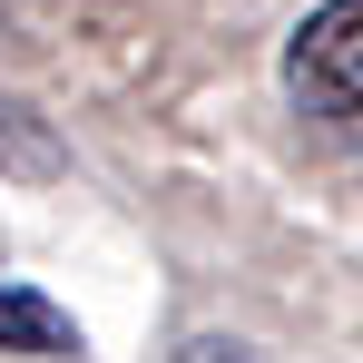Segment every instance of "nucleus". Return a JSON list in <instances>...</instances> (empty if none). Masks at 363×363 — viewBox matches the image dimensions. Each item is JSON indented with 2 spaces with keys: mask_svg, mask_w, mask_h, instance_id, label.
I'll list each match as a JSON object with an SVG mask.
<instances>
[{
  "mask_svg": "<svg viewBox=\"0 0 363 363\" xmlns=\"http://www.w3.org/2000/svg\"><path fill=\"white\" fill-rule=\"evenodd\" d=\"M285 89L314 128H344L363 138V0H324L285 40Z\"/></svg>",
  "mask_w": 363,
  "mask_h": 363,
  "instance_id": "nucleus-1",
  "label": "nucleus"
},
{
  "mask_svg": "<svg viewBox=\"0 0 363 363\" xmlns=\"http://www.w3.org/2000/svg\"><path fill=\"white\" fill-rule=\"evenodd\" d=\"M0 354H40V363L79 354V324H69V304H50L40 285H0Z\"/></svg>",
  "mask_w": 363,
  "mask_h": 363,
  "instance_id": "nucleus-2",
  "label": "nucleus"
}]
</instances>
